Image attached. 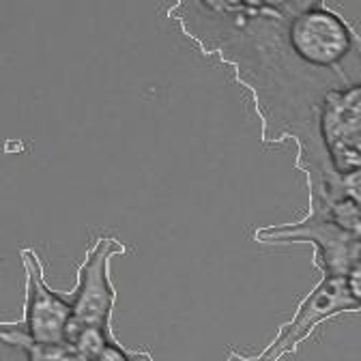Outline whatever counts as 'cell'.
<instances>
[{
  "label": "cell",
  "mask_w": 361,
  "mask_h": 361,
  "mask_svg": "<svg viewBox=\"0 0 361 361\" xmlns=\"http://www.w3.org/2000/svg\"><path fill=\"white\" fill-rule=\"evenodd\" d=\"M168 18L204 56L228 65L254 99L264 145H297L310 196L359 198V174L338 176L319 138V110L334 90L361 84V39L323 0L174 3Z\"/></svg>",
  "instance_id": "6da1fadb"
},
{
  "label": "cell",
  "mask_w": 361,
  "mask_h": 361,
  "mask_svg": "<svg viewBox=\"0 0 361 361\" xmlns=\"http://www.w3.org/2000/svg\"><path fill=\"white\" fill-rule=\"evenodd\" d=\"M260 243H310L314 247V267L323 276H346L359 262L361 235L344 231L334 215L323 209H307L293 224L264 226L254 233Z\"/></svg>",
  "instance_id": "7a4b0ae2"
},
{
  "label": "cell",
  "mask_w": 361,
  "mask_h": 361,
  "mask_svg": "<svg viewBox=\"0 0 361 361\" xmlns=\"http://www.w3.org/2000/svg\"><path fill=\"white\" fill-rule=\"evenodd\" d=\"M359 278L361 264L353 267L346 276H323L314 290L301 299L293 319L280 327L276 340L262 353L280 361L284 355L295 353L316 327L336 319L342 312H357L361 303Z\"/></svg>",
  "instance_id": "3957f363"
},
{
  "label": "cell",
  "mask_w": 361,
  "mask_h": 361,
  "mask_svg": "<svg viewBox=\"0 0 361 361\" xmlns=\"http://www.w3.org/2000/svg\"><path fill=\"white\" fill-rule=\"evenodd\" d=\"M127 247L114 237H97L88 247L86 258L78 267V280L69 295L71 319L65 329V342L82 327H104L112 323L116 305V288L110 278V262L125 254Z\"/></svg>",
  "instance_id": "277c9868"
},
{
  "label": "cell",
  "mask_w": 361,
  "mask_h": 361,
  "mask_svg": "<svg viewBox=\"0 0 361 361\" xmlns=\"http://www.w3.org/2000/svg\"><path fill=\"white\" fill-rule=\"evenodd\" d=\"M20 256L26 274L24 316L22 321L9 325L22 331L32 344H65V329L71 319L69 295L48 286L35 250H22Z\"/></svg>",
  "instance_id": "5b68a950"
},
{
  "label": "cell",
  "mask_w": 361,
  "mask_h": 361,
  "mask_svg": "<svg viewBox=\"0 0 361 361\" xmlns=\"http://www.w3.org/2000/svg\"><path fill=\"white\" fill-rule=\"evenodd\" d=\"M319 138L338 176L361 168V86L329 93L319 110Z\"/></svg>",
  "instance_id": "8992f818"
},
{
  "label": "cell",
  "mask_w": 361,
  "mask_h": 361,
  "mask_svg": "<svg viewBox=\"0 0 361 361\" xmlns=\"http://www.w3.org/2000/svg\"><path fill=\"white\" fill-rule=\"evenodd\" d=\"M95 361H131V350L125 348L118 342V338L112 334V336H108V340Z\"/></svg>",
  "instance_id": "52a82bcc"
},
{
  "label": "cell",
  "mask_w": 361,
  "mask_h": 361,
  "mask_svg": "<svg viewBox=\"0 0 361 361\" xmlns=\"http://www.w3.org/2000/svg\"><path fill=\"white\" fill-rule=\"evenodd\" d=\"M131 361H155L149 350H131Z\"/></svg>",
  "instance_id": "ba28073f"
},
{
  "label": "cell",
  "mask_w": 361,
  "mask_h": 361,
  "mask_svg": "<svg viewBox=\"0 0 361 361\" xmlns=\"http://www.w3.org/2000/svg\"><path fill=\"white\" fill-rule=\"evenodd\" d=\"M0 344H9V331L3 329V325H0Z\"/></svg>",
  "instance_id": "9c48e42d"
},
{
  "label": "cell",
  "mask_w": 361,
  "mask_h": 361,
  "mask_svg": "<svg viewBox=\"0 0 361 361\" xmlns=\"http://www.w3.org/2000/svg\"><path fill=\"white\" fill-rule=\"evenodd\" d=\"M80 361H90V359H80Z\"/></svg>",
  "instance_id": "30bf717a"
}]
</instances>
